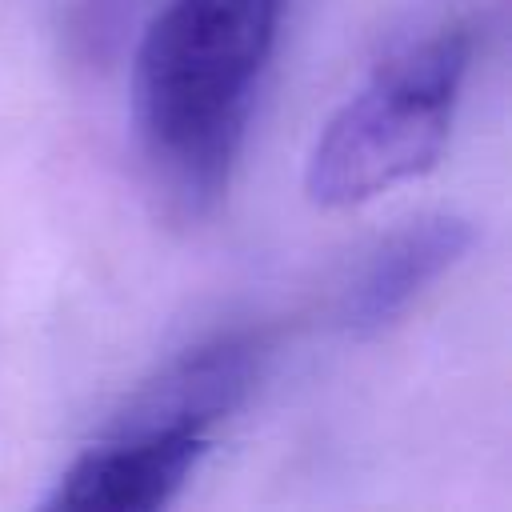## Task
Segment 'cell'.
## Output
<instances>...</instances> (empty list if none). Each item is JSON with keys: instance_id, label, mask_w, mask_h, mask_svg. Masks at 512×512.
I'll list each match as a JSON object with an SVG mask.
<instances>
[{"instance_id": "obj_1", "label": "cell", "mask_w": 512, "mask_h": 512, "mask_svg": "<svg viewBox=\"0 0 512 512\" xmlns=\"http://www.w3.org/2000/svg\"><path fill=\"white\" fill-rule=\"evenodd\" d=\"M284 0H164L132 72V120L152 188L180 220L208 216L232 180Z\"/></svg>"}, {"instance_id": "obj_2", "label": "cell", "mask_w": 512, "mask_h": 512, "mask_svg": "<svg viewBox=\"0 0 512 512\" xmlns=\"http://www.w3.org/2000/svg\"><path fill=\"white\" fill-rule=\"evenodd\" d=\"M472 48V28L452 20L384 56L364 88L320 128L304 164L308 200L352 208L424 176L452 136Z\"/></svg>"}, {"instance_id": "obj_3", "label": "cell", "mask_w": 512, "mask_h": 512, "mask_svg": "<svg viewBox=\"0 0 512 512\" xmlns=\"http://www.w3.org/2000/svg\"><path fill=\"white\" fill-rule=\"evenodd\" d=\"M212 432L188 424H112L56 476L44 508L68 512H156L180 496Z\"/></svg>"}, {"instance_id": "obj_4", "label": "cell", "mask_w": 512, "mask_h": 512, "mask_svg": "<svg viewBox=\"0 0 512 512\" xmlns=\"http://www.w3.org/2000/svg\"><path fill=\"white\" fill-rule=\"evenodd\" d=\"M476 228L452 212H428L388 232L340 292V324L352 336L392 328L472 248Z\"/></svg>"}]
</instances>
